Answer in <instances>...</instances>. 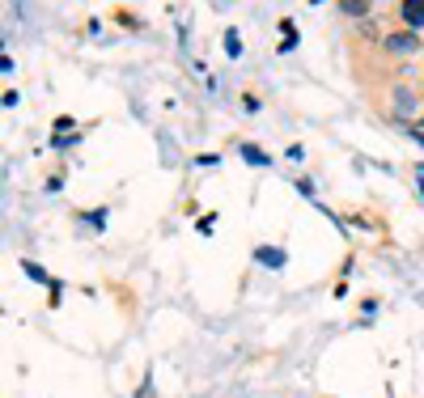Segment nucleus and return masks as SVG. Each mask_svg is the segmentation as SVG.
<instances>
[{
	"label": "nucleus",
	"instance_id": "f257e3e1",
	"mask_svg": "<svg viewBox=\"0 0 424 398\" xmlns=\"http://www.w3.org/2000/svg\"><path fill=\"white\" fill-rule=\"evenodd\" d=\"M382 47H386L390 56H416L420 51V34L416 30H399V34H386Z\"/></svg>",
	"mask_w": 424,
	"mask_h": 398
},
{
	"label": "nucleus",
	"instance_id": "f03ea898",
	"mask_svg": "<svg viewBox=\"0 0 424 398\" xmlns=\"http://www.w3.org/2000/svg\"><path fill=\"white\" fill-rule=\"evenodd\" d=\"M399 13H403V26L408 30L424 26V0H403V9H399Z\"/></svg>",
	"mask_w": 424,
	"mask_h": 398
},
{
	"label": "nucleus",
	"instance_id": "7ed1b4c3",
	"mask_svg": "<svg viewBox=\"0 0 424 398\" xmlns=\"http://www.w3.org/2000/svg\"><path fill=\"white\" fill-rule=\"evenodd\" d=\"M390 102H394V110H399V115H416V106H420V93H412V89H403V85H399Z\"/></svg>",
	"mask_w": 424,
	"mask_h": 398
},
{
	"label": "nucleus",
	"instance_id": "20e7f679",
	"mask_svg": "<svg viewBox=\"0 0 424 398\" xmlns=\"http://www.w3.org/2000/svg\"><path fill=\"white\" fill-rule=\"evenodd\" d=\"M255 259H259L263 267H271V271L289 263V255H284V250H276V246H259V250H255Z\"/></svg>",
	"mask_w": 424,
	"mask_h": 398
},
{
	"label": "nucleus",
	"instance_id": "39448f33",
	"mask_svg": "<svg viewBox=\"0 0 424 398\" xmlns=\"http://www.w3.org/2000/svg\"><path fill=\"white\" fill-rule=\"evenodd\" d=\"M339 9H344L348 17H369V9H373V0H339Z\"/></svg>",
	"mask_w": 424,
	"mask_h": 398
},
{
	"label": "nucleus",
	"instance_id": "423d86ee",
	"mask_svg": "<svg viewBox=\"0 0 424 398\" xmlns=\"http://www.w3.org/2000/svg\"><path fill=\"white\" fill-rule=\"evenodd\" d=\"M242 161H251V165H271V157L263 153V148H255V144H242Z\"/></svg>",
	"mask_w": 424,
	"mask_h": 398
},
{
	"label": "nucleus",
	"instance_id": "0eeeda50",
	"mask_svg": "<svg viewBox=\"0 0 424 398\" xmlns=\"http://www.w3.org/2000/svg\"><path fill=\"white\" fill-rule=\"evenodd\" d=\"M225 51H230V60L242 56V38H238V30H225Z\"/></svg>",
	"mask_w": 424,
	"mask_h": 398
},
{
	"label": "nucleus",
	"instance_id": "6e6552de",
	"mask_svg": "<svg viewBox=\"0 0 424 398\" xmlns=\"http://www.w3.org/2000/svg\"><path fill=\"white\" fill-rule=\"evenodd\" d=\"M21 267H26V276H30V280H43V284H47V271H38L34 263H21Z\"/></svg>",
	"mask_w": 424,
	"mask_h": 398
},
{
	"label": "nucleus",
	"instance_id": "1a4fd4ad",
	"mask_svg": "<svg viewBox=\"0 0 424 398\" xmlns=\"http://www.w3.org/2000/svg\"><path fill=\"white\" fill-rule=\"evenodd\" d=\"M420 128H424V119H420Z\"/></svg>",
	"mask_w": 424,
	"mask_h": 398
}]
</instances>
